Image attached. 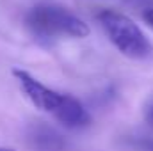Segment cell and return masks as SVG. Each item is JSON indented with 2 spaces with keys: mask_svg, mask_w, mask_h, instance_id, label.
Segmentation results:
<instances>
[{
  "mask_svg": "<svg viewBox=\"0 0 153 151\" xmlns=\"http://www.w3.org/2000/svg\"><path fill=\"white\" fill-rule=\"evenodd\" d=\"M13 76L18 82L23 94L27 96V100L34 107H38L39 110L52 115L62 126L78 130V128H85L91 123V115L87 112V109L71 94L59 93L45 85L36 76H32L29 71L20 70V68L13 70Z\"/></svg>",
  "mask_w": 153,
  "mask_h": 151,
  "instance_id": "cell-1",
  "label": "cell"
},
{
  "mask_svg": "<svg viewBox=\"0 0 153 151\" xmlns=\"http://www.w3.org/2000/svg\"><path fill=\"white\" fill-rule=\"evenodd\" d=\"M25 29L41 46H52L62 38L82 39L89 34L87 23L57 4H38L25 14Z\"/></svg>",
  "mask_w": 153,
  "mask_h": 151,
  "instance_id": "cell-2",
  "label": "cell"
},
{
  "mask_svg": "<svg viewBox=\"0 0 153 151\" xmlns=\"http://www.w3.org/2000/svg\"><path fill=\"white\" fill-rule=\"evenodd\" d=\"M96 18L105 36L119 53L132 61H148L153 57L152 41L132 18L111 9H103Z\"/></svg>",
  "mask_w": 153,
  "mask_h": 151,
  "instance_id": "cell-3",
  "label": "cell"
},
{
  "mask_svg": "<svg viewBox=\"0 0 153 151\" xmlns=\"http://www.w3.org/2000/svg\"><path fill=\"white\" fill-rule=\"evenodd\" d=\"M32 141H34V144L39 146L41 150H55V148H59L62 142H61V137L53 132V130H50V128H36L34 132H32Z\"/></svg>",
  "mask_w": 153,
  "mask_h": 151,
  "instance_id": "cell-4",
  "label": "cell"
},
{
  "mask_svg": "<svg viewBox=\"0 0 153 151\" xmlns=\"http://www.w3.org/2000/svg\"><path fill=\"white\" fill-rule=\"evenodd\" d=\"M143 117H144V121L148 124L153 126V94L146 98V101L143 105Z\"/></svg>",
  "mask_w": 153,
  "mask_h": 151,
  "instance_id": "cell-5",
  "label": "cell"
},
{
  "mask_svg": "<svg viewBox=\"0 0 153 151\" xmlns=\"http://www.w3.org/2000/svg\"><path fill=\"white\" fill-rule=\"evenodd\" d=\"M143 18H144V21L152 27V30H153V7H146V11L143 13Z\"/></svg>",
  "mask_w": 153,
  "mask_h": 151,
  "instance_id": "cell-6",
  "label": "cell"
},
{
  "mask_svg": "<svg viewBox=\"0 0 153 151\" xmlns=\"http://www.w3.org/2000/svg\"><path fill=\"white\" fill-rule=\"evenodd\" d=\"M0 151H14V150H11V148H4V146H0Z\"/></svg>",
  "mask_w": 153,
  "mask_h": 151,
  "instance_id": "cell-7",
  "label": "cell"
}]
</instances>
